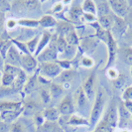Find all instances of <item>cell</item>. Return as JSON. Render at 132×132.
<instances>
[{
	"label": "cell",
	"instance_id": "1",
	"mask_svg": "<svg viewBox=\"0 0 132 132\" xmlns=\"http://www.w3.org/2000/svg\"><path fill=\"white\" fill-rule=\"evenodd\" d=\"M105 106H106V93L102 87H98L97 88V92H96L95 98L93 100V106H92L89 118H88L89 124L92 126L96 125L99 121H100V119H101L103 113H104Z\"/></svg>",
	"mask_w": 132,
	"mask_h": 132
},
{
	"label": "cell",
	"instance_id": "2",
	"mask_svg": "<svg viewBox=\"0 0 132 132\" xmlns=\"http://www.w3.org/2000/svg\"><path fill=\"white\" fill-rule=\"evenodd\" d=\"M73 103H75V108H77L79 115L85 117L88 114H90V101L87 98V96L86 95V93L84 92V89L81 88V86L79 87L76 93L73 94Z\"/></svg>",
	"mask_w": 132,
	"mask_h": 132
},
{
	"label": "cell",
	"instance_id": "3",
	"mask_svg": "<svg viewBox=\"0 0 132 132\" xmlns=\"http://www.w3.org/2000/svg\"><path fill=\"white\" fill-rule=\"evenodd\" d=\"M57 39H58V35L56 33L53 34L49 46L47 47L46 49L36 58L38 63H40V64L53 63V62L58 61L59 53H58V49H57Z\"/></svg>",
	"mask_w": 132,
	"mask_h": 132
},
{
	"label": "cell",
	"instance_id": "4",
	"mask_svg": "<svg viewBox=\"0 0 132 132\" xmlns=\"http://www.w3.org/2000/svg\"><path fill=\"white\" fill-rule=\"evenodd\" d=\"M106 47H107V61H106L104 70H107L109 68H112L116 57L118 55V46H117V41L113 38L110 31H108V35H107V41L105 43Z\"/></svg>",
	"mask_w": 132,
	"mask_h": 132
},
{
	"label": "cell",
	"instance_id": "5",
	"mask_svg": "<svg viewBox=\"0 0 132 132\" xmlns=\"http://www.w3.org/2000/svg\"><path fill=\"white\" fill-rule=\"evenodd\" d=\"M100 120H103L112 128H116L118 125V104L116 103L115 99H112L108 104L105 112L103 113Z\"/></svg>",
	"mask_w": 132,
	"mask_h": 132
},
{
	"label": "cell",
	"instance_id": "6",
	"mask_svg": "<svg viewBox=\"0 0 132 132\" xmlns=\"http://www.w3.org/2000/svg\"><path fill=\"white\" fill-rule=\"evenodd\" d=\"M62 72H63V70L57 64V62L40 64L39 73L41 76H43V77H45V78L49 79H57Z\"/></svg>",
	"mask_w": 132,
	"mask_h": 132
},
{
	"label": "cell",
	"instance_id": "7",
	"mask_svg": "<svg viewBox=\"0 0 132 132\" xmlns=\"http://www.w3.org/2000/svg\"><path fill=\"white\" fill-rule=\"evenodd\" d=\"M108 3L112 14L119 18L124 19L129 12L130 5L128 3V0H109Z\"/></svg>",
	"mask_w": 132,
	"mask_h": 132
},
{
	"label": "cell",
	"instance_id": "8",
	"mask_svg": "<svg viewBox=\"0 0 132 132\" xmlns=\"http://www.w3.org/2000/svg\"><path fill=\"white\" fill-rule=\"evenodd\" d=\"M95 84H96V72H93L86 78L85 82L81 86V88L84 89L89 101H93L95 98L96 92H97V89L95 88Z\"/></svg>",
	"mask_w": 132,
	"mask_h": 132
},
{
	"label": "cell",
	"instance_id": "9",
	"mask_svg": "<svg viewBox=\"0 0 132 132\" xmlns=\"http://www.w3.org/2000/svg\"><path fill=\"white\" fill-rule=\"evenodd\" d=\"M127 30H128V26L126 24L125 20L114 15V23L110 30V33L113 36V38L116 41L122 39L127 32Z\"/></svg>",
	"mask_w": 132,
	"mask_h": 132
},
{
	"label": "cell",
	"instance_id": "10",
	"mask_svg": "<svg viewBox=\"0 0 132 132\" xmlns=\"http://www.w3.org/2000/svg\"><path fill=\"white\" fill-rule=\"evenodd\" d=\"M21 69L26 73L33 75L38 70V61L33 55H21Z\"/></svg>",
	"mask_w": 132,
	"mask_h": 132
},
{
	"label": "cell",
	"instance_id": "11",
	"mask_svg": "<svg viewBox=\"0 0 132 132\" xmlns=\"http://www.w3.org/2000/svg\"><path fill=\"white\" fill-rule=\"evenodd\" d=\"M61 115L70 117L75 113V103H73V98L71 95H66L64 98L61 100L59 106H58Z\"/></svg>",
	"mask_w": 132,
	"mask_h": 132
},
{
	"label": "cell",
	"instance_id": "12",
	"mask_svg": "<svg viewBox=\"0 0 132 132\" xmlns=\"http://www.w3.org/2000/svg\"><path fill=\"white\" fill-rule=\"evenodd\" d=\"M39 87V69H38L32 76L28 77L26 84H25V86L23 87L22 94H26V95L27 94H31L34 92L38 90Z\"/></svg>",
	"mask_w": 132,
	"mask_h": 132
},
{
	"label": "cell",
	"instance_id": "13",
	"mask_svg": "<svg viewBox=\"0 0 132 132\" xmlns=\"http://www.w3.org/2000/svg\"><path fill=\"white\" fill-rule=\"evenodd\" d=\"M132 120V115L127 111L123 101H120L118 104V125L117 127L121 129H126L129 121Z\"/></svg>",
	"mask_w": 132,
	"mask_h": 132
},
{
	"label": "cell",
	"instance_id": "14",
	"mask_svg": "<svg viewBox=\"0 0 132 132\" xmlns=\"http://www.w3.org/2000/svg\"><path fill=\"white\" fill-rule=\"evenodd\" d=\"M21 55L22 54L19 52V50L14 45H12L6 55L5 63L7 65H11V66L17 67V68H21Z\"/></svg>",
	"mask_w": 132,
	"mask_h": 132
},
{
	"label": "cell",
	"instance_id": "15",
	"mask_svg": "<svg viewBox=\"0 0 132 132\" xmlns=\"http://www.w3.org/2000/svg\"><path fill=\"white\" fill-rule=\"evenodd\" d=\"M39 112V103L34 99H28L23 101V110L22 115L24 116H32Z\"/></svg>",
	"mask_w": 132,
	"mask_h": 132
},
{
	"label": "cell",
	"instance_id": "16",
	"mask_svg": "<svg viewBox=\"0 0 132 132\" xmlns=\"http://www.w3.org/2000/svg\"><path fill=\"white\" fill-rule=\"evenodd\" d=\"M23 109V101H10L1 100L0 101V113L5 111H16Z\"/></svg>",
	"mask_w": 132,
	"mask_h": 132
},
{
	"label": "cell",
	"instance_id": "17",
	"mask_svg": "<svg viewBox=\"0 0 132 132\" xmlns=\"http://www.w3.org/2000/svg\"><path fill=\"white\" fill-rule=\"evenodd\" d=\"M52 36H53V34L50 33L49 31H44L43 33L41 34L39 45H38V48H37L36 53H35V55H34L35 58H37L40 54L42 53L47 47L49 46V44H50V42H51V39H52Z\"/></svg>",
	"mask_w": 132,
	"mask_h": 132
},
{
	"label": "cell",
	"instance_id": "18",
	"mask_svg": "<svg viewBox=\"0 0 132 132\" xmlns=\"http://www.w3.org/2000/svg\"><path fill=\"white\" fill-rule=\"evenodd\" d=\"M69 22H80L84 19V12L81 9V4H73L69 11Z\"/></svg>",
	"mask_w": 132,
	"mask_h": 132
},
{
	"label": "cell",
	"instance_id": "19",
	"mask_svg": "<svg viewBox=\"0 0 132 132\" xmlns=\"http://www.w3.org/2000/svg\"><path fill=\"white\" fill-rule=\"evenodd\" d=\"M43 116L46 121L49 122H57L60 120L61 113H60L58 107H48L45 108L43 111Z\"/></svg>",
	"mask_w": 132,
	"mask_h": 132
},
{
	"label": "cell",
	"instance_id": "20",
	"mask_svg": "<svg viewBox=\"0 0 132 132\" xmlns=\"http://www.w3.org/2000/svg\"><path fill=\"white\" fill-rule=\"evenodd\" d=\"M23 110V109H22ZM22 110H16V111H5L0 113V120L4 121L7 124H12L22 115Z\"/></svg>",
	"mask_w": 132,
	"mask_h": 132
},
{
	"label": "cell",
	"instance_id": "21",
	"mask_svg": "<svg viewBox=\"0 0 132 132\" xmlns=\"http://www.w3.org/2000/svg\"><path fill=\"white\" fill-rule=\"evenodd\" d=\"M96 22L98 23V25L101 27L103 30H105V31H110L113 26V23H114V15L111 13V14H108V15H104V16L97 17Z\"/></svg>",
	"mask_w": 132,
	"mask_h": 132
},
{
	"label": "cell",
	"instance_id": "22",
	"mask_svg": "<svg viewBox=\"0 0 132 132\" xmlns=\"http://www.w3.org/2000/svg\"><path fill=\"white\" fill-rule=\"evenodd\" d=\"M67 124L73 127H79V126H89V121L88 119L85 118L80 115H76L73 114L67 119Z\"/></svg>",
	"mask_w": 132,
	"mask_h": 132
},
{
	"label": "cell",
	"instance_id": "23",
	"mask_svg": "<svg viewBox=\"0 0 132 132\" xmlns=\"http://www.w3.org/2000/svg\"><path fill=\"white\" fill-rule=\"evenodd\" d=\"M58 24V21L55 19V17L50 15V14H46L43 15L39 19V26L43 29H51V28H56Z\"/></svg>",
	"mask_w": 132,
	"mask_h": 132
},
{
	"label": "cell",
	"instance_id": "24",
	"mask_svg": "<svg viewBox=\"0 0 132 132\" xmlns=\"http://www.w3.org/2000/svg\"><path fill=\"white\" fill-rule=\"evenodd\" d=\"M73 24H71V22L69 21H60L57 24L56 27V34L59 36H64L66 37L68 34L70 33L72 30H73Z\"/></svg>",
	"mask_w": 132,
	"mask_h": 132
},
{
	"label": "cell",
	"instance_id": "25",
	"mask_svg": "<svg viewBox=\"0 0 132 132\" xmlns=\"http://www.w3.org/2000/svg\"><path fill=\"white\" fill-rule=\"evenodd\" d=\"M27 79H28V75L21 69L20 73H18V76H17L16 79H15V81H14V85H13L14 89H15L17 93H22V90H23V87H24L25 84H26Z\"/></svg>",
	"mask_w": 132,
	"mask_h": 132
},
{
	"label": "cell",
	"instance_id": "26",
	"mask_svg": "<svg viewBox=\"0 0 132 132\" xmlns=\"http://www.w3.org/2000/svg\"><path fill=\"white\" fill-rule=\"evenodd\" d=\"M94 2H95V6H96V15H97V17L112 13L108 1H101V0L97 1L96 0Z\"/></svg>",
	"mask_w": 132,
	"mask_h": 132
},
{
	"label": "cell",
	"instance_id": "27",
	"mask_svg": "<svg viewBox=\"0 0 132 132\" xmlns=\"http://www.w3.org/2000/svg\"><path fill=\"white\" fill-rule=\"evenodd\" d=\"M76 77V72L73 71V69L71 70H67V71H63L61 75L57 78V82H59L61 85H64V84H71L73 80Z\"/></svg>",
	"mask_w": 132,
	"mask_h": 132
},
{
	"label": "cell",
	"instance_id": "28",
	"mask_svg": "<svg viewBox=\"0 0 132 132\" xmlns=\"http://www.w3.org/2000/svg\"><path fill=\"white\" fill-rule=\"evenodd\" d=\"M118 56L126 65L132 67V48L131 47H123L118 49Z\"/></svg>",
	"mask_w": 132,
	"mask_h": 132
},
{
	"label": "cell",
	"instance_id": "29",
	"mask_svg": "<svg viewBox=\"0 0 132 132\" xmlns=\"http://www.w3.org/2000/svg\"><path fill=\"white\" fill-rule=\"evenodd\" d=\"M49 92L51 93V96H52V98H60L62 95H63V93L65 92V89H64V87L63 86L59 84V82H52L50 86H49Z\"/></svg>",
	"mask_w": 132,
	"mask_h": 132
},
{
	"label": "cell",
	"instance_id": "30",
	"mask_svg": "<svg viewBox=\"0 0 132 132\" xmlns=\"http://www.w3.org/2000/svg\"><path fill=\"white\" fill-rule=\"evenodd\" d=\"M40 38H41V35L40 34H37L35 35L33 38L29 39L28 41L25 42L26 44V47L28 49V52L31 54V55H35L36 51H37V48H38V45H39V42H40Z\"/></svg>",
	"mask_w": 132,
	"mask_h": 132
},
{
	"label": "cell",
	"instance_id": "31",
	"mask_svg": "<svg viewBox=\"0 0 132 132\" xmlns=\"http://www.w3.org/2000/svg\"><path fill=\"white\" fill-rule=\"evenodd\" d=\"M41 132H64L63 127L57 122H49L46 121L43 125L40 127Z\"/></svg>",
	"mask_w": 132,
	"mask_h": 132
},
{
	"label": "cell",
	"instance_id": "32",
	"mask_svg": "<svg viewBox=\"0 0 132 132\" xmlns=\"http://www.w3.org/2000/svg\"><path fill=\"white\" fill-rule=\"evenodd\" d=\"M81 9L82 12L86 14H93L96 16V6L95 2L93 0H85L81 3Z\"/></svg>",
	"mask_w": 132,
	"mask_h": 132
},
{
	"label": "cell",
	"instance_id": "33",
	"mask_svg": "<svg viewBox=\"0 0 132 132\" xmlns=\"http://www.w3.org/2000/svg\"><path fill=\"white\" fill-rule=\"evenodd\" d=\"M18 25L27 29H35L39 27V20L30 18H21L18 20Z\"/></svg>",
	"mask_w": 132,
	"mask_h": 132
},
{
	"label": "cell",
	"instance_id": "34",
	"mask_svg": "<svg viewBox=\"0 0 132 132\" xmlns=\"http://www.w3.org/2000/svg\"><path fill=\"white\" fill-rule=\"evenodd\" d=\"M10 132H28V127L23 120L18 119L10 124Z\"/></svg>",
	"mask_w": 132,
	"mask_h": 132
},
{
	"label": "cell",
	"instance_id": "35",
	"mask_svg": "<svg viewBox=\"0 0 132 132\" xmlns=\"http://www.w3.org/2000/svg\"><path fill=\"white\" fill-rule=\"evenodd\" d=\"M78 48H79V47L73 46V45H69V44H68L65 52L62 55V56H64V59L63 60H68V61H71V62H72V60L77 56Z\"/></svg>",
	"mask_w": 132,
	"mask_h": 132
},
{
	"label": "cell",
	"instance_id": "36",
	"mask_svg": "<svg viewBox=\"0 0 132 132\" xmlns=\"http://www.w3.org/2000/svg\"><path fill=\"white\" fill-rule=\"evenodd\" d=\"M15 77L5 72H2V79H1V86L5 87H13L14 81H15Z\"/></svg>",
	"mask_w": 132,
	"mask_h": 132
},
{
	"label": "cell",
	"instance_id": "37",
	"mask_svg": "<svg viewBox=\"0 0 132 132\" xmlns=\"http://www.w3.org/2000/svg\"><path fill=\"white\" fill-rule=\"evenodd\" d=\"M38 90H39L40 98H41V101L43 102V104H49L52 100V96H51V93L49 92V88L47 89L44 86H40Z\"/></svg>",
	"mask_w": 132,
	"mask_h": 132
},
{
	"label": "cell",
	"instance_id": "38",
	"mask_svg": "<svg viewBox=\"0 0 132 132\" xmlns=\"http://www.w3.org/2000/svg\"><path fill=\"white\" fill-rule=\"evenodd\" d=\"M65 39H66L67 43H68L69 45H73V46H77V47L79 46V39L78 34L76 32V29L72 30V31L65 37Z\"/></svg>",
	"mask_w": 132,
	"mask_h": 132
},
{
	"label": "cell",
	"instance_id": "39",
	"mask_svg": "<svg viewBox=\"0 0 132 132\" xmlns=\"http://www.w3.org/2000/svg\"><path fill=\"white\" fill-rule=\"evenodd\" d=\"M93 132H114V128H112L109 124H107L103 120H100L95 125Z\"/></svg>",
	"mask_w": 132,
	"mask_h": 132
},
{
	"label": "cell",
	"instance_id": "40",
	"mask_svg": "<svg viewBox=\"0 0 132 132\" xmlns=\"http://www.w3.org/2000/svg\"><path fill=\"white\" fill-rule=\"evenodd\" d=\"M24 2V6L28 11H35V10H39L41 7V2L36 1V0H26L23 1Z\"/></svg>",
	"mask_w": 132,
	"mask_h": 132
},
{
	"label": "cell",
	"instance_id": "41",
	"mask_svg": "<svg viewBox=\"0 0 132 132\" xmlns=\"http://www.w3.org/2000/svg\"><path fill=\"white\" fill-rule=\"evenodd\" d=\"M126 84V77L123 73H119L118 78L112 80V86L115 89H121Z\"/></svg>",
	"mask_w": 132,
	"mask_h": 132
},
{
	"label": "cell",
	"instance_id": "42",
	"mask_svg": "<svg viewBox=\"0 0 132 132\" xmlns=\"http://www.w3.org/2000/svg\"><path fill=\"white\" fill-rule=\"evenodd\" d=\"M10 40L12 41L13 45L19 50V52L21 54H24V55H29V54H30L28 52V49H27L25 42H21V41H19L18 39H13V38ZM30 55H31V54H30Z\"/></svg>",
	"mask_w": 132,
	"mask_h": 132
},
{
	"label": "cell",
	"instance_id": "43",
	"mask_svg": "<svg viewBox=\"0 0 132 132\" xmlns=\"http://www.w3.org/2000/svg\"><path fill=\"white\" fill-rule=\"evenodd\" d=\"M13 45L12 41L9 39V40H3L2 44H1V47H0V55L5 59L6 58V55L9 51V49L11 48V46Z\"/></svg>",
	"mask_w": 132,
	"mask_h": 132
},
{
	"label": "cell",
	"instance_id": "44",
	"mask_svg": "<svg viewBox=\"0 0 132 132\" xmlns=\"http://www.w3.org/2000/svg\"><path fill=\"white\" fill-rule=\"evenodd\" d=\"M67 46H68V43H67L65 37L58 35V39H57V49H58L59 55H63V54H64Z\"/></svg>",
	"mask_w": 132,
	"mask_h": 132
},
{
	"label": "cell",
	"instance_id": "45",
	"mask_svg": "<svg viewBox=\"0 0 132 132\" xmlns=\"http://www.w3.org/2000/svg\"><path fill=\"white\" fill-rule=\"evenodd\" d=\"M32 121H33V124L35 125L36 128H40L41 126L46 122V120H45L44 116H43V113L40 112V111L36 113L35 115H33V117H32Z\"/></svg>",
	"mask_w": 132,
	"mask_h": 132
},
{
	"label": "cell",
	"instance_id": "46",
	"mask_svg": "<svg viewBox=\"0 0 132 132\" xmlns=\"http://www.w3.org/2000/svg\"><path fill=\"white\" fill-rule=\"evenodd\" d=\"M20 71H21V68H17V67L11 66V65H7V64L5 65L4 70H3V72L12 75V76H14L15 78L18 76V73H20Z\"/></svg>",
	"mask_w": 132,
	"mask_h": 132
},
{
	"label": "cell",
	"instance_id": "47",
	"mask_svg": "<svg viewBox=\"0 0 132 132\" xmlns=\"http://www.w3.org/2000/svg\"><path fill=\"white\" fill-rule=\"evenodd\" d=\"M17 92L14 89V87H5V86H0V97H5L8 95H12Z\"/></svg>",
	"mask_w": 132,
	"mask_h": 132
},
{
	"label": "cell",
	"instance_id": "48",
	"mask_svg": "<svg viewBox=\"0 0 132 132\" xmlns=\"http://www.w3.org/2000/svg\"><path fill=\"white\" fill-rule=\"evenodd\" d=\"M93 65H94L93 60L87 56H84L80 59V66L84 67V68H92V67H93Z\"/></svg>",
	"mask_w": 132,
	"mask_h": 132
},
{
	"label": "cell",
	"instance_id": "49",
	"mask_svg": "<svg viewBox=\"0 0 132 132\" xmlns=\"http://www.w3.org/2000/svg\"><path fill=\"white\" fill-rule=\"evenodd\" d=\"M57 64L61 67V69L63 71H67V70H71L72 69V62L68 61V60H58Z\"/></svg>",
	"mask_w": 132,
	"mask_h": 132
},
{
	"label": "cell",
	"instance_id": "50",
	"mask_svg": "<svg viewBox=\"0 0 132 132\" xmlns=\"http://www.w3.org/2000/svg\"><path fill=\"white\" fill-rule=\"evenodd\" d=\"M121 98H122V101L132 100V86L126 87L125 89L123 90L122 95H121Z\"/></svg>",
	"mask_w": 132,
	"mask_h": 132
},
{
	"label": "cell",
	"instance_id": "51",
	"mask_svg": "<svg viewBox=\"0 0 132 132\" xmlns=\"http://www.w3.org/2000/svg\"><path fill=\"white\" fill-rule=\"evenodd\" d=\"M106 73H107V78L109 79H111V80H114L115 79H117L119 76V73L117 72V70L116 69H114V68H109V69H107L106 70Z\"/></svg>",
	"mask_w": 132,
	"mask_h": 132
},
{
	"label": "cell",
	"instance_id": "52",
	"mask_svg": "<svg viewBox=\"0 0 132 132\" xmlns=\"http://www.w3.org/2000/svg\"><path fill=\"white\" fill-rule=\"evenodd\" d=\"M10 10H11V2L0 0V12L5 13L6 11H10Z\"/></svg>",
	"mask_w": 132,
	"mask_h": 132
},
{
	"label": "cell",
	"instance_id": "53",
	"mask_svg": "<svg viewBox=\"0 0 132 132\" xmlns=\"http://www.w3.org/2000/svg\"><path fill=\"white\" fill-rule=\"evenodd\" d=\"M5 27H6V16L5 13L0 12V35L4 32Z\"/></svg>",
	"mask_w": 132,
	"mask_h": 132
},
{
	"label": "cell",
	"instance_id": "54",
	"mask_svg": "<svg viewBox=\"0 0 132 132\" xmlns=\"http://www.w3.org/2000/svg\"><path fill=\"white\" fill-rule=\"evenodd\" d=\"M122 39H124L128 43V45H129L128 47H131L132 48V29L128 28L127 32H126V34L124 35V37Z\"/></svg>",
	"mask_w": 132,
	"mask_h": 132
},
{
	"label": "cell",
	"instance_id": "55",
	"mask_svg": "<svg viewBox=\"0 0 132 132\" xmlns=\"http://www.w3.org/2000/svg\"><path fill=\"white\" fill-rule=\"evenodd\" d=\"M124 20H125V22H126V24H127V26H128V28L132 29V6H130L129 12H128V14L126 15V17L124 18Z\"/></svg>",
	"mask_w": 132,
	"mask_h": 132
},
{
	"label": "cell",
	"instance_id": "56",
	"mask_svg": "<svg viewBox=\"0 0 132 132\" xmlns=\"http://www.w3.org/2000/svg\"><path fill=\"white\" fill-rule=\"evenodd\" d=\"M17 25H18V20L8 19L6 21V28L7 29H14Z\"/></svg>",
	"mask_w": 132,
	"mask_h": 132
},
{
	"label": "cell",
	"instance_id": "57",
	"mask_svg": "<svg viewBox=\"0 0 132 132\" xmlns=\"http://www.w3.org/2000/svg\"><path fill=\"white\" fill-rule=\"evenodd\" d=\"M0 132H10V124L0 120Z\"/></svg>",
	"mask_w": 132,
	"mask_h": 132
},
{
	"label": "cell",
	"instance_id": "58",
	"mask_svg": "<svg viewBox=\"0 0 132 132\" xmlns=\"http://www.w3.org/2000/svg\"><path fill=\"white\" fill-rule=\"evenodd\" d=\"M123 104L127 109V111L132 115V100H125V101H123Z\"/></svg>",
	"mask_w": 132,
	"mask_h": 132
},
{
	"label": "cell",
	"instance_id": "59",
	"mask_svg": "<svg viewBox=\"0 0 132 132\" xmlns=\"http://www.w3.org/2000/svg\"><path fill=\"white\" fill-rule=\"evenodd\" d=\"M60 11H63V4H62V3H58L56 6L54 7V9L52 12H54V13H58V12H60Z\"/></svg>",
	"mask_w": 132,
	"mask_h": 132
},
{
	"label": "cell",
	"instance_id": "60",
	"mask_svg": "<svg viewBox=\"0 0 132 132\" xmlns=\"http://www.w3.org/2000/svg\"><path fill=\"white\" fill-rule=\"evenodd\" d=\"M5 65H6V63H5V59L0 55V71H1V72H3Z\"/></svg>",
	"mask_w": 132,
	"mask_h": 132
},
{
	"label": "cell",
	"instance_id": "61",
	"mask_svg": "<svg viewBox=\"0 0 132 132\" xmlns=\"http://www.w3.org/2000/svg\"><path fill=\"white\" fill-rule=\"evenodd\" d=\"M118 132H129L127 129H121V130H119Z\"/></svg>",
	"mask_w": 132,
	"mask_h": 132
},
{
	"label": "cell",
	"instance_id": "62",
	"mask_svg": "<svg viewBox=\"0 0 132 132\" xmlns=\"http://www.w3.org/2000/svg\"><path fill=\"white\" fill-rule=\"evenodd\" d=\"M1 79H2V72L0 71V86H1Z\"/></svg>",
	"mask_w": 132,
	"mask_h": 132
},
{
	"label": "cell",
	"instance_id": "63",
	"mask_svg": "<svg viewBox=\"0 0 132 132\" xmlns=\"http://www.w3.org/2000/svg\"><path fill=\"white\" fill-rule=\"evenodd\" d=\"M3 40H4V39H2V38L0 37V47H1V44H2V42H3Z\"/></svg>",
	"mask_w": 132,
	"mask_h": 132
},
{
	"label": "cell",
	"instance_id": "64",
	"mask_svg": "<svg viewBox=\"0 0 132 132\" xmlns=\"http://www.w3.org/2000/svg\"><path fill=\"white\" fill-rule=\"evenodd\" d=\"M131 75H132V67H131Z\"/></svg>",
	"mask_w": 132,
	"mask_h": 132
}]
</instances>
